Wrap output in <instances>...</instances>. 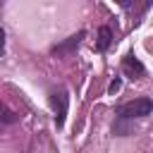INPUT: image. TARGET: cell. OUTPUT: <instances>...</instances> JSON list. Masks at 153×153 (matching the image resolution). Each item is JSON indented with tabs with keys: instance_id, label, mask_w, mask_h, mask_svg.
<instances>
[{
	"instance_id": "6da1fadb",
	"label": "cell",
	"mask_w": 153,
	"mask_h": 153,
	"mask_svg": "<svg viewBox=\"0 0 153 153\" xmlns=\"http://www.w3.org/2000/svg\"><path fill=\"white\" fill-rule=\"evenodd\" d=\"M153 110V100L151 98H134L124 105L117 108V117L122 120H134V117H148Z\"/></svg>"
},
{
	"instance_id": "7a4b0ae2",
	"label": "cell",
	"mask_w": 153,
	"mask_h": 153,
	"mask_svg": "<svg viewBox=\"0 0 153 153\" xmlns=\"http://www.w3.org/2000/svg\"><path fill=\"white\" fill-rule=\"evenodd\" d=\"M50 105H53V112H55V124L57 129L65 127V117H67V108H69V96L65 88L60 91H53L50 93Z\"/></svg>"
},
{
	"instance_id": "3957f363",
	"label": "cell",
	"mask_w": 153,
	"mask_h": 153,
	"mask_svg": "<svg viewBox=\"0 0 153 153\" xmlns=\"http://www.w3.org/2000/svg\"><path fill=\"white\" fill-rule=\"evenodd\" d=\"M122 72L129 76V79H141L146 74V67L141 65L139 57H134V53H129L124 60H122Z\"/></svg>"
},
{
	"instance_id": "277c9868",
	"label": "cell",
	"mask_w": 153,
	"mask_h": 153,
	"mask_svg": "<svg viewBox=\"0 0 153 153\" xmlns=\"http://www.w3.org/2000/svg\"><path fill=\"white\" fill-rule=\"evenodd\" d=\"M84 36H86L84 31H79V33L69 36L67 41H62L60 45H55V48H53V55H57V57H60V55H67V53H72L74 48H79V43H81V38H84Z\"/></svg>"
},
{
	"instance_id": "5b68a950",
	"label": "cell",
	"mask_w": 153,
	"mask_h": 153,
	"mask_svg": "<svg viewBox=\"0 0 153 153\" xmlns=\"http://www.w3.org/2000/svg\"><path fill=\"white\" fill-rule=\"evenodd\" d=\"M112 43V31L110 26H100L98 29V38H96V50H108Z\"/></svg>"
},
{
	"instance_id": "8992f818",
	"label": "cell",
	"mask_w": 153,
	"mask_h": 153,
	"mask_svg": "<svg viewBox=\"0 0 153 153\" xmlns=\"http://www.w3.org/2000/svg\"><path fill=\"white\" fill-rule=\"evenodd\" d=\"M17 120H19V115H17V112H12V110H7L5 105H0V122L12 124V122H17Z\"/></svg>"
},
{
	"instance_id": "52a82bcc",
	"label": "cell",
	"mask_w": 153,
	"mask_h": 153,
	"mask_svg": "<svg viewBox=\"0 0 153 153\" xmlns=\"http://www.w3.org/2000/svg\"><path fill=\"white\" fill-rule=\"evenodd\" d=\"M120 86H122V81H120V79H115V81H110L108 91H110V93H117V91H120Z\"/></svg>"
},
{
	"instance_id": "ba28073f",
	"label": "cell",
	"mask_w": 153,
	"mask_h": 153,
	"mask_svg": "<svg viewBox=\"0 0 153 153\" xmlns=\"http://www.w3.org/2000/svg\"><path fill=\"white\" fill-rule=\"evenodd\" d=\"M117 2H120V5L124 7V10H131V7L136 5V0H117Z\"/></svg>"
},
{
	"instance_id": "9c48e42d",
	"label": "cell",
	"mask_w": 153,
	"mask_h": 153,
	"mask_svg": "<svg viewBox=\"0 0 153 153\" xmlns=\"http://www.w3.org/2000/svg\"><path fill=\"white\" fill-rule=\"evenodd\" d=\"M5 50V31H2V26H0V53Z\"/></svg>"
}]
</instances>
